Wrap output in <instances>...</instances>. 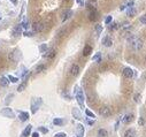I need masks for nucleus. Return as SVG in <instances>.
<instances>
[{
  "label": "nucleus",
  "instance_id": "obj_6",
  "mask_svg": "<svg viewBox=\"0 0 146 137\" xmlns=\"http://www.w3.org/2000/svg\"><path fill=\"white\" fill-rule=\"evenodd\" d=\"M32 29H33L35 32H42L43 30L45 29V25L43 24L42 22L37 21V22H33V24H32Z\"/></svg>",
  "mask_w": 146,
  "mask_h": 137
},
{
  "label": "nucleus",
  "instance_id": "obj_21",
  "mask_svg": "<svg viewBox=\"0 0 146 137\" xmlns=\"http://www.w3.org/2000/svg\"><path fill=\"white\" fill-rule=\"evenodd\" d=\"M91 51H92V47H91V46H89V45H86V46L84 47V50H83V55H84V57H87Z\"/></svg>",
  "mask_w": 146,
  "mask_h": 137
},
{
  "label": "nucleus",
  "instance_id": "obj_19",
  "mask_svg": "<svg viewBox=\"0 0 146 137\" xmlns=\"http://www.w3.org/2000/svg\"><path fill=\"white\" fill-rule=\"evenodd\" d=\"M31 128H32V126H27V128L24 129V131L22 132V136L21 137H28L30 135V132H31Z\"/></svg>",
  "mask_w": 146,
  "mask_h": 137
},
{
  "label": "nucleus",
  "instance_id": "obj_30",
  "mask_svg": "<svg viewBox=\"0 0 146 137\" xmlns=\"http://www.w3.org/2000/svg\"><path fill=\"white\" fill-rule=\"evenodd\" d=\"M8 80H9V82H13V83H16L19 81V78L17 77H14V76H12V75H9V76H8Z\"/></svg>",
  "mask_w": 146,
  "mask_h": 137
},
{
  "label": "nucleus",
  "instance_id": "obj_40",
  "mask_svg": "<svg viewBox=\"0 0 146 137\" xmlns=\"http://www.w3.org/2000/svg\"><path fill=\"white\" fill-rule=\"evenodd\" d=\"M117 28H119V24H117V23H113V24H112V27H111V29L112 30H115V29H117Z\"/></svg>",
  "mask_w": 146,
  "mask_h": 137
},
{
  "label": "nucleus",
  "instance_id": "obj_10",
  "mask_svg": "<svg viewBox=\"0 0 146 137\" xmlns=\"http://www.w3.org/2000/svg\"><path fill=\"white\" fill-rule=\"evenodd\" d=\"M55 50H53V48H51V50H47L46 52L44 53V58H47V59H53V58L55 57Z\"/></svg>",
  "mask_w": 146,
  "mask_h": 137
},
{
  "label": "nucleus",
  "instance_id": "obj_23",
  "mask_svg": "<svg viewBox=\"0 0 146 137\" xmlns=\"http://www.w3.org/2000/svg\"><path fill=\"white\" fill-rule=\"evenodd\" d=\"M107 135H108L107 130H105V129H99V130H98V136H99V137H107Z\"/></svg>",
  "mask_w": 146,
  "mask_h": 137
},
{
  "label": "nucleus",
  "instance_id": "obj_2",
  "mask_svg": "<svg viewBox=\"0 0 146 137\" xmlns=\"http://www.w3.org/2000/svg\"><path fill=\"white\" fill-rule=\"evenodd\" d=\"M42 104H43L42 98H35V99L32 100V102H31V113L32 114L37 113V111L39 110V107H40V105Z\"/></svg>",
  "mask_w": 146,
  "mask_h": 137
},
{
  "label": "nucleus",
  "instance_id": "obj_27",
  "mask_svg": "<svg viewBox=\"0 0 146 137\" xmlns=\"http://www.w3.org/2000/svg\"><path fill=\"white\" fill-rule=\"evenodd\" d=\"M96 16H97L96 9H94V10H91V13H90V20H91V21H94V20H96Z\"/></svg>",
  "mask_w": 146,
  "mask_h": 137
},
{
  "label": "nucleus",
  "instance_id": "obj_4",
  "mask_svg": "<svg viewBox=\"0 0 146 137\" xmlns=\"http://www.w3.org/2000/svg\"><path fill=\"white\" fill-rule=\"evenodd\" d=\"M21 59V51L14 50L12 53H9V60L13 62H19Z\"/></svg>",
  "mask_w": 146,
  "mask_h": 137
},
{
  "label": "nucleus",
  "instance_id": "obj_25",
  "mask_svg": "<svg viewBox=\"0 0 146 137\" xmlns=\"http://www.w3.org/2000/svg\"><path fill=\"white\" fill-rule=\"evenodd\" d=\"M45 69H46V66L39 65V66H37V68H36V73H42V72H44Z\"/></svg>",
  "mask_w": 146,
  "mask_h": 137
},
{
  "label": "nucleus",
  "instance_id": "obj_38",
  "mask_svg": "<svg viewBox=\"0 0 146 137\" xmlns=\"http://www.w3.org/2000/svg\"><path fill=\"white\" fill-rule=\"evenodd\" d=\"M28 24H29V23H28V21L25 20V21H23V23H22V24H21V27H23V28H25V29H27V28L29 27V25H28Z\"/></svg>",
  "mask_w": 146,
  "mask_h": 137
},
{
  "label": "nucleus",
  "instance_id": "obj_44",
  "mask_svg": "<svg viewBox=\"0 0 146 137\" xmlns=\"http://www.w3.org/2000/svg\"><path fill=\"white\" fill-rule=\"evenodd\" d=\"M32 137H39V134H38V132H33V134H32Z\"/></svg>",
  "mask_w": 146,
  "mask_h": 137
},
{
  "label": "nucleus",
  "instance_id": "obj_46",
  "mask_svg": "<svg viewBox=\"0 0 146 137\" xmlns=\"http://www.w3.org/2000/svg\"><path fill=\"white\" fill-rule=\"evenodd\" d=\"M10 1H12L13 4H16V3H17V0H10Z\"/></svg>",
  "mask_w": 146,
  "mask_h": 137
},
{
  "label": "nucleus",
  "instance_id": "obj_12",
  "mask_svg": "<svg viewBox=\"0 0 146 137\" xmlns=\"http://www.w3.org/2000/svg\"><path fill=\"white\" fill-rule=\"evenodd\" d=\"M76 132H77V137H83L84 136V127L82 125H78L76 127Z\"/></svg>",
  "mask_w": 146,
  "mask_h": 137
},
{
  "label": "nucleus",
  "instance_id": "obj_3",
  "mask_svg": "<svg viewBox=\"0 0 146 137\" xmlns=\"http://www.w3.org/2000/svg\"><path fill=\"white\" fill-rule=\"evenodd\" d=\"M76 89V99L77 102L79 104L81 107H84V93H83V90L82 89H78V87L75 88Z\"/></svg>",
  "mask_w": 146,
  "mask_h": 137
},
{
  "label": "nucleus",
  "instance_id": "obj_9",
  "mask_svg": "<svg viewBox=\"0 0 146 137\" xmlns=\"http://www.w3.org/2000/svg\"><path fill=\"white\" fill-rule=\"evenodd\" d=\"M122 73H123V76H124V77H126V78H130V77H132V76H134V72H132L131 68H129V67L124 68Z\"/></svg>",
  "mask_w": 146,
  "mask_h": 137
},
{
  "label": "nucleus",
  "instance_id": "obj_20",
  "mask_svg": "<svg viewBox=\"0 0 146 137\" xmlns=\"http://www.w3.org/2000/svg\"><path fill=\"white\" fill-rule=\"evenodd\" d=\"M20 120L21 121H23V122H24V121H27L28 119H29V113H27V112H21L20 113Z\"/></svg>",
  "mask_w": 146,
  "mask_h": 137
},
{
  "label": "nucleus",
  "instance_id": "obj_43",
  "mask_svg": "<svg viewBox=\"0 0 146 137\" xmlns=\"http://www.w3.org/2000/svg\"><path fill=\"white\" fill-rule=\"evenodd\" d=\"M139 125H140V126L144 125V120H143V117H140V119H139Z\"/></svg>",
  "mask_w": 146,
  "mask_h": 137
},
{
  "label": "nucleus",
  "instance_id": "obj_37",
  "mask_svg": "<svg viewBox=\"0 0 146 137\" xmlns=\"http://www.w3.org/2000/svg\"><path fill=\"white\" fill-rule=\"evenodd\" d=\"M139 98H140V96H139V95H138V93H136V95H135V96H134V99H135V100H136V101H137V102H139V101H140V99H139Z\"/></svg>",
  "mask_w": 146,
  "mask_h": 137
},
{
  "label": "nucleus",
  "instance_id": "obj_34",
  "mask_svg": "<svg viewBox=\"0 0 146 137\" xmlns=\"http://www.w3.org/2000/svg\"><path fill=\"white\" fill-rule=\"evenodd\" d=\"M140 22L143 24H146V14H144L143 16H140Z\"/></svg>",
  "mask_w": 146,
  "mask_h": 137
},
{
  "label": "nucleus",
  "instance_id": "obj_48",
  "mask_svg": "<svg viewBox=\"0 0 146 137\" xmlns=\"http://www.w3.org/2000/svg\"><path fill=\"white\" fill-rule=\"evenodd\" d=\"M145 60H146V57H145Z\"/></svg>",
  "mask_w": 146,
  "mask_h": 137
},
{
  "label": "nucleus",
  "instance_id": "obj_32",
  "mask_svg": "<svg viewBox=\"0 0 146 137\" xmlns=\"http://www.w3.org/2000/svg\"><path fill=\"white\" fill-rule=\"evenodd\" d=\"M85 114H86L87 116H90V117H93V119H94V117H96V115H94L93 113H92L91 111H89V110H86V111H85Z\"/></svg>",
  "mask_w": 146,
  "mask_h": 137
},
{
  "label": "nucleus",
  "instance_id": "obj_22",
  "mask_svg": "<svg viewBox=\"0 0 146 137\" xmlns=\"http://www.w3.org/2000/svg\"><path fill=\"white\" fill-rule=\"evenodd\" d=\"M8 84H9V80H8L7 77H1V80H0V85H1V87H7Z\"/></svg>",
  "mask_w": 146,
  "mask_h": 137
},
{
  "label": "nucleus",
  "instance_id": "obj_35",
  "mask_svg": "<svg viewBox=\"0 0 146 137\" xmlns=\"http://www.w3.org/2000/svg\"><path fill=\"white\" fill-rule=\"evenodd\" d=\"M54 137H67V135L64 134V132H58V134H55Z\"/></svg>",
  "mask_w": 146,
  "mask_h": 137
},
{
  "label": "nucleus",
  "instance_id": "obj_47",
  "mask_svg": "<svg viewBox=\"0 0 146 137\" xmlns=\"http://www.w3.org/2000/svg\"><path fill=\"white\" fill-rule=\"evenodd\" d=\"M0 20H1V16H0Z\"/></svg>",
  "mask_w": 146,
  "mask_h": 137
},
{
  "label": "nucleus",
  "instance_id": "obj_39",
  "mask_svg": "<svg viewBox=\"0 0 146 137\" xmlns=\"http://www.w3.org/2000/svg\"><path fill=\"white\" fill-rule=\"evenodd\" d=\"M12 98H13V95H8L7 98H6V104H8V102L12 100Z\"/></svg>",
  "mask_w": 146,
  "mask_h": 137
},
{
  "label": "nucleus",
  "instance_id": "obj_42",
  "mask_svg": "<svg viewBox=\"0 0 146 137\" xmlns=\"http://www.w3.org/2000/svg\"><path fill=\"white\" fill-rule=\"evenodd\" d=\"M86 122H87V125L92 126V125L94 123V121H93V120H89V119H87V120H86Z\"/></svg>",
  "mask_w": 146,
  "mask_h": 137
},
{
  "label": "nucleus",
  "instance_id": "obj_41",
  "mask_svg": "<svg viewBox=\"0 0 146 137\" xmlns=\"http://www.w3.org/2000/svg\"><path fill=\"white\" fill-rule=\"evenodd\" d=\"M39 130H40L42 132H44V134H46V132L48 131V130H47L46 128H44V127H40V128H39Z\"/></svg>",
  "mask_w": 146,
  "mask_h": 137
},
{
  "label": "nucleus",
  "instance_id": "obj_29",
  "mask_svg": "<svg viewBox=\"0 0 146 137\" xmlns=\"http://www.w3.org/2000/svg\"><path fill=\"white\" fill-rule=\"evenodd\" d=\"M39 50H40V52H42V53H45L47 51V45L46 44H42L39 46Z\"/></svg>",
  "mask_w": 146,
  "mask_h": 137
},
{
  "label": "nucleus",
  "instance_id": "obj_45",
  "mask_svg": "<svg viewBox=\"0 0 146 137\" xmlns=\"http://www.w3.org/2000/svg\"><path fill=\"white\" fill-rule=\"evenodd\" d=\"M143 78H146V72H144V74H143Z\"/></svg>",
  "mask_w": 146,
  "mask_h": 137
},
{
  "label": "nucleus",
  "instance_id": "obj_14",
  "mask_svg": "<svg viewBox=\"0 0 146 137\" xmlns=\"http://www.w3.org/2000/svg\"><path fill=\"white\" fill-rule=\"evenodd\" d=\"M79 73V66L77 65H72L71 66V69H70V74L72 75V76H77Z\"/></svg>",
  "mask_w": 146,
  "mask_h": 137
},
{
  "label": "nucleus",
  "instance_id": "obj_1",
  "mask_svg": "<svg viewBox=\"0 0 146 137\" xmlns=\"http://www.w3.org/2000/svg\"><path fill=\"white\" fill-rule=\"evenodd\" d=\"M126 39H128V43H129V45H130V47H131L132 50L139 51V50L143 48L144 43L139 37H137V36H135V35H131V36H128Z\"/></svg>",
  "mask_w": 146,
  "mask_h": 137
},
{
  "label": "nucleus",
  "instance_id": "obj_8",
  "mask_svg": "<svg viewBox=\"0 0 146 137\" xmlns=\"http://www.w3.org/2000/svg\"><path fill=\"white\" fill-rule=\"evenodd\" d=\"M21 33H22V27H21V24H19V25H16L15 28H13L12 35L14 36V37H19Z\"/></svg>",
  "mask_w": 146,
  "mask_h": 137
},
{
  "label": "nucleus",
  "instance_id": "obj_31",
  "mask_svg": "<svg viewBox=\"0 0 146 137\" xmlns=\"http://www.w3.org/2000/svg\"><path fill=\"white\" fill-rule=\"evenodd\" d=\"M101 31H102V28H101V25H100V24H98V25H97V27H96V32L98 33V35H100V32H101Z\"/></svg>",
  "mask_w": 146,
  "mask_h": 137
},
{
  "label": "nucleus",
  "instance_id": "obj_28",
  "mask_svg": "<svg viewBox=\"0 0 146 137\" xmlns=\"http://www.w3.org/2000/svg\"><path fill=\"white\" fill-rule=\"evenodd\" d=\"M92 60H93V61H100V60H101V53H97V54L92 58Z\"/></svg>",
  "mask_w": 146,
  "mask_h": 137
},
{
  "label": "nucleus",
  "instance_id": "obj_17",
  "mask_svg": "<svg viewBox=\"0 0 146 137\" xmlns=\"http://www.w3.org/2000/svg\"><path fill=\"white\" fill-rule=\"evenodd\" d=\"M136 8L134 7V6H131V7H128V9H126V15L128 16H134L135 14H136Z\"/></svg>",
  "mask_w": 146,
  "mask_h": 137
},
{
  "label": "nucleus",
  "instance_id": "obj_33",
  "mask_svg": "<svg viewBox=\"0 0 146 137\" xmlns=\"http://www.w3.org/2000/svg\"><path fill=\"white\" fill-rule=\"evenodd\" d=\"M112 19H113V18H112L111 15H109V16H107V18L105 19V23H106V24H109V23L112 22Z\"/></svg>",
  "mask_w": 146,
  "mask_h": 137
},
{
  "label": "nucleus",
  "instance_id": "obj_36",
  "mask_svg": "<svg viewBox=\"0 0 146 137\" xmlns=\"http://www.w3.org/2000/svg\"><path fill=\"white\" fill-rule=\"evenodd\" d=\"M23 35L27 36V37H31V36H33V32H31V31H24Z\"/></svg>",
  "mask_w": 146,
  "mask_h": 137
},
{
  "label": "nucleus",
  "instance_id": "obj_11",
  "mask_svg": "<svg viewBox=\"0 0 146 137\" xmlns=\"http://www.w3.org/2000/svg\"><path fill=\"white\" fill-rule=\"evenodd\" d=\"M71 15H72V10H70V9L66 10V12L62 14V22H64V21H67L68 19H70Z\"/></svg>",
  "mask_w": 146,
  "mask_h": 137
},
{
  "label": "nucleus",
  "instance_id": "obj_16",
  "mask_svg": "<svg viewBox=\"0 0 146 137\" xmlns=\"http://www.w3.org/2000/svg\"><path fill=\"white\" fill-rule=\"evenodd\" d=\"M124 137H136V130L128 129L125 132H124Z\"/></svg>",
  "mask_w": 146,
  "mask_h": 137
},
{
  "label": "nucleus",
  "instance_id": "obj_5",
  "mask_svg": "<svg viewBox=\"0 0 146 137\" xmlns=\"http://www.w3.org/2000/svg\"><path fill=\"white\" fill-rule=\"evenodd\" d=\"M0 113H1V115H4V116H6V117H10V119H13V117L15 116V113L13 112V110H12V108H9V107L3 108Z\"/></svg>",
  "mask_w": 146,
  "mask_h": 137
},
{
  "label": "nucleus",
  "instance_id": "obj_15",
  "mask_svg": "<svg viewBox=\"0 0 146 137\" xmlns=\"http://www.w3.org/2000/svg\"><path fill=\"white\" fill-rule=\"evenodd\" d=\"M72 115H74V117L76 120L82 119V114H81V111H79L78 108H74V110H72Z\"/></svg>",
  "mask_w": 146,
  "mask_h": 137
},
{
  "label": "nucleus",
  "instance_id": "obj_18",
  "mask_svg": "<svg viewBox=\"0 0 146 137\" xmlns=\"http://www.w3.org/2000/svg\"><path fill=\"white\" fill-rule=\"evenodd\" d=\"M123 122L124 123H130L132 121V120H134V115L132 114H126L125 116H123Z\"/></svg>",
  "mask_w": 146,
  "mask_h": 137
},
{
  "label": "nucleus",
  "instance_id": "obj_13",
  "mask_svg": "<svg viewBox=\"0 0 146 137\" xmlns=\"http://www.w3.org/2000/svg\"><path fill=\"white\" fill-rule=\"evenodd\" d=\"M102 44H104L105 46H107V47H109V46H112V44H113V40H112V38L109 37V36H106V37H104V39H102Z\"/></svg>",
  "mask_w": 146,
  "mask_h": 137
},
{
  "label": "nucleus",
  "instance_id": "obj_24",
  "mask_svg": "<svg viewBox=\"0 0 146 137\" xmlns=\"http://www.w3.org/2000/svg\"><path fill=\"white\" fill-rule=\"evenodd\" d=\"M25 87H27V82H22L20 85H19V88H17V91H19V92H22L23 90L25 89Z\"/></svg>",
  "mask_w": 146,
  "mask_h": 137
},
{
  "label": "nucleus",
  "instance_id": "obj_26",
  "mask_svg": "<svg viewBox=\"0 0 146 137\" xmlns=\"http://www.w3.org/2000/svg\"><path fill=\"white\" fill-rule=\"evenodd\" d=\"M53 123H54L55 126H61L62 123H63V120H62V119H58V117H57V119L53 120Z\"/></svg>",
  "mask_w": 146,
  "mask_h": 137
},
{
  "label": "nucleus",
  "instance_id": "obj_7",
  "mask_svg": "<svg viewBox=\"0 0 146 137\" xmlns=\"http://www.w3.org/2000/svg\"><path fill=\"white\" fill-rule=\"evenodd\" d=\"M100 114L102 115V116H105V117H107V116H109V115L112 114V111H111V108L108 107V106H102L101 108H100Z\"/></svg>",
  "mask_w": 146,
  "mask_h": 137
}]
</instances>
